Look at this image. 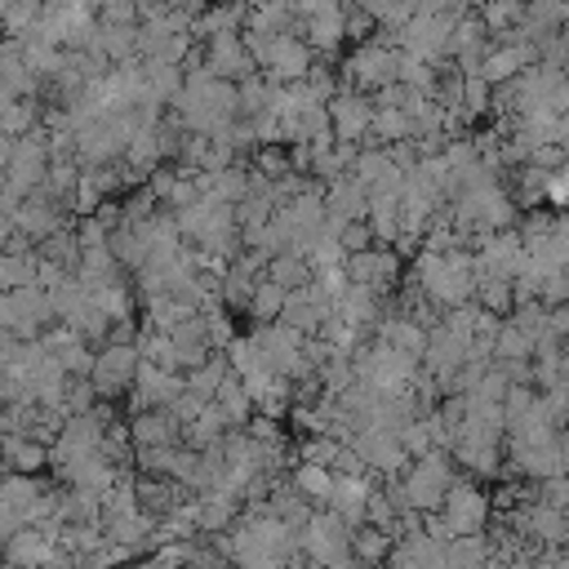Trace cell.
Wrapping results in <instances>:
<instances>
[{
  "label": "cell",
  "mask_w": 569,
  "mask_h": 569,
  "mask_svg": "<svg viewBox=\"0 0 569 569\" xmlns=\"http://www.w3.org/2000/svg\"><path fill=\"white\" fill-rule=\"evenodd\" d=\"M396 67H400V49L396 44L360 40L342 62V84L360 89V93H382L387 84H396Z\"/></svg>",
  "instance_id": "cell-4"
},
{
  "label": "cell",
  "mask_w": 569,
  "mask_h": 569,
  "mask_svg": "<svg viewBox=\"0 0 569 569\" xmlns=\"http://www.w3.org/2000/svg\"><path fill=\"white\" fill-rule=\"evenodd\" d=\"M62 525H22L13 538H4V560L13 569H44L62 547H58Z\"/></svg>",
  "instance_id": "cell-14"
},
{
  "label": "cell",
  "mask_w": 569,
  "mask_h": 569,
  "mask_svg": "<svg viewBox=\"0 0 569 569\" xmlns=\"http://www.w3.org/2000/svg\"><path fill=\"white\" fill-rule=\"evenodd\" d=\"M342 18H347V36H351V40H365V36L378 27V18H373L369 9H360V4H342Z\"/></svg>",
  "instance_id": "cell-35"
},
{
  "label": "cell",
  "mask_w": 569,
  "mask_h": 569,
  "mask_svg": "<svg viewBox=\"0 0 569 569\" xmlns=\"http://www.w3.org/2000/svg\"><path fill=\"white\" fill-rule=\"evenodd\" d=\"M4 9H9V0H0V13H4Z\"/></svg>",
  "instance_id": "cell-41"
},
{
  "label": "cell",
  "mask_w": 569,
  "mask_h": 569,
  "mask_svg": "<svg viewBox=\"0 0 569 569\" xmlns=\"http://www.w3.org/2000/svg\"><path fill=\"white\" fill-rule=\"evenodd\" d=\"M9 156H13V138H9V133H0V173H4Z\"/></svg>",
  "instance_id": "cell-38"
},
{
  "label": "cell",
  "mask_w": 569,
  "mask_h": 569,
  "mask_svg": "<svg viewBox=\"0 0 569 569\" xmlns=\"http://www.w3.org/2000/svg\"><path fill=\"white\" fill-rule=\"evenodd\" d=\"M40 129V102L31 98H0V133L9 138H27Z\"/></svg>",
  "instance_id": "cell-26"
},
{
  "label": "cell",
  "mask_w": 569,
  "mask_h": 569,
  "mask_svg": "<svg viewBox=\"0 0 569 569\" xmlns=\"http://www.w3.org/2000/svg\"><path fill=\"white\" fill-rule=\"evenodd\" d=\"M453 480H458V471H453V462H449V449H431V453H422V458H409V467L396 476L391 493H396V502H400L405 511H413V516H436V507L445 502V493H449Z\"/></svg>",
  "instance_id": "cell-2"
},
{
  "label": "cell",
  "mask_w": 569,
  "mask_h": 569,
  "mask_svg": "<svg viewBox=\"0 0 569 569\" xmlns=\"http://www.w3.org/2000/svg\"><path fill=\"white\" fill-rule=\"evenodd\" d=\"M227 431H236L231 422H227V413L209 400L191 422H187V431H182V445H191V449H209V445H218Z\"/></svg>",
  "instance_id": "cell-25"
},
{
  "label": "cell",
  "mask_w": 569,
  "mask_h": 569,
  "mask_svg": "<svg viewBox=\"0 0 569 569\" xmlns=\"http://www.w3.org/2000/svg\"><path fill=\"white\" fill-rule=\"evenodd\" d=\"M453 18L458 13H413L405 27H396L391 44L405 49V53H413V58H422V62H431V67H440V62H449Z\"/></svg>",
  "instance_id": "cell-6"
},
{
  "label": "cell",
  "mask_w": 569,
  "mask_h": 569,
  "mask_svg": "<svg viewBox=\"0 0 569 569\" xmlns=\"http://www.w3.org/2000/svg\"><path fill=\"white\" fill-rule=\"evenodd\" d=\"M342 271H347V284H365L373 289L378 298H387L400 280V258L396 249H382V244H369V249H356L342 258Z\"/></svg>",
  "instance_id": "cell-10"
},
{
  "label": "cell",
  "mask_w": 569,
  "mask_h": 569,
  "mask_svg": "<svg viewBox=\"0 0 569 569\" xmlns=\"http://www.w3.org/2000/svg\"><path fill=\"white\" fill-rule=\"evenodd\" d=\"M267 276V258L262 253H236L222 271V307H249L258 280Z\"/></svg>",
  "instance_id": "cell-19"
},
{
  "label": "cell",
  "mask_w": 569,
  "mask_h": 569,
  "mask_svg": "<svg viewBox=\"0 0 569 569\" xmlns=\"http://www.w3.org/2000/svg\"><path fill=\"white\" fill-rule=\"evenodd\" d=\"M40 276V253H13V249H0V293L9 289H22V284H36Z\"/></svg>",
  "instance_id": "cell-30"
},
{
  "label": "cell",
  "mask_w": 569,
  "mask_h": 569,
  "mask_svg": "<svg viewBox=\"0 0 569 569\" xmlns=\"http://www.w3.org/2000/svg\"><path fill=\"white\" fill-rule=\"evenodd\" d=\"M298 547L311 565L320 569H333L342 560H351V525L338 516V511H311V520L298 529Z\"/></svg>",
  "instance_id": "cell-5"
},
{
  "label": "cell",
  "mask_w": 569,
  "mask_h": 569,
  "mask_svg": "<svg viewBox=\"0 0 569 569\" xmlns=\"http://www.w3.org/2000/svg\"><path fill=\"white\" fill-rule=\"evenodd\" d=\"M356 453H360V462L369 467V471H378V476H400L405 467H409V449H405V440H400V431H387V427H360L351 440H347Z\"/></svg>",
  "instance_id": "cell-11"
},
{
  "label": "cell",
  "mask_w": 569,
  "mask_h": 569,
  "mask_svg": "<svg viewBox=\"0 0 569 569\" xmlns=\"http://www.w3.org/2000/svg\"><path fill=\"white\" fill-rule=\"evenodd\" d=\"M213 405H218V409L227 413V422H231V427H244V422L253 418V396H249V387H244V382H240L236 373H231V378H227V382L218 387Z\"/></svg>",
  "instance_id": "cell-32"
},
{
  "label": "cell",
  "mask_w": 569,
  "mask_h": 569,
  "mask_svg": "<svg viewBox=\"0 0 569 569\" xmlns=\"http://www.w3.org/2000/svg\"><path fill=\"white\" fill-rule=\"evenodd\" d=\"M13 231H18V227H13V218H9V213H0V249L13 240Z\"/></svg>",
  "instance_id": "cell-37"
},
{
  "label": "cell",
  "mask_w": 569,
  "mask_h": 569,
  "mask_svg": "<svg viewBox=\"0 0 569 569\" xmlns=\"http://www.w3.org/2000/svg\"><path fill=\"white\" fill-rule=\"evenodd\" d=\"M44 18V0H9V9L0 13V27L9 40H27Z\"/></svg>",
  "instance_id": "cell-33"
},
{
  "label": "cell",
  "mask_w": 569,
  "mask_h": 569,
  "mask_svg": "<svg viewBox=\"0 0 569 569\" xmlns=\"http://www.w3.org/2000/svg\"><path fill=\"white\" fill-rule=\"evenodd\" d=\"M307 502H329V489H333V467L325 462H298L293 480H289Z\"/></svg>",
  "instance_id": "cell-34"
},
{
  "label": "cell",
  "mask_w": 569,
  "mask_h": 569,
  "mask_svg": "<svg viewBox=\"0 0 569 569\" xmlns=\"http://www.w3.org/2000/svg\"><path fill=\"white\" fill-rule=\"evenodd\" d=\"M200 53H204V67H209L218 80L244 84L249 76H258V62H253V53H249V44H244V31L200 40Z\"/></svg>",
  "instance_id": "cell-12"
},
{
  "label": "cell",
  "mask_w": 569,
  "mask_h": 569,
  "mask_svg": "<svg viewBox=\"0 0 569 569\" xmlns=\"http://www.w3.org/2000/svg\"><path fill=\"white\" fill-rule=\"evenodd\" d=\"M231 378V365H227V351H213L204 365H196V369H187V391H196L200 400H213L218 396V387Z\"/></svg>",
  "instance_id": "cell-29"
},
{
  "label": "cell",
  "mask_w": 569,
  "mask_h": 569,
  "mask_svg": "<svg viewBox=\"0 0 569 569\" xmlns=\"http://www.w3.org/2000/svg\"><path fill=\"white\" fill-rule=\"evenodd\" d=\"M267 276H271V280H280L284 289H302V284H311V280H316V267L307 262V253L284 249V253L267 258Z\"/></svg>",
  "instance_id": "cell-28"
},
{
  "label": "cell",
  "mask_w": 569,
  "mask_h": 569,
  "mask_svg": "<svg viewBox=\"0 0 569 569\" xmlns=\"http://www.w3.org/2000/svg\"><path fill=\"white\" fill-rule=\"evenodd\" d=\"M325 107H329V124H333L338 142H365L369 138V129H373V98L369 93L342 84Z\"/></svg>",
  "instance_id": "cell-13"
},
{
  "label": "cell",
  "mask_w": 569,
  "mask_h": 569,
  "mask_svg": "<svg viewBox=\"0 0 569 569\" xmlns=\"http://www.w3.org/2000/svg\"><path fill=\"white\" fill-rule=\"evenodd\" d=\"M0 462H4L9 471L36 476V471L49 462V445L36 440V436H22V431H4V436H0Z\"/></svg>",
  "instance_id": "cell-20"
},
{
  "label": "cell",
  "mask_w": 569,
  "mask_h": 569,
  "mask_svg": "<svg viewBox=\"0 0 569 569\" xmlns=\"http://www.w3.org/2000/svg\"><path fill=\"white\" fill-rule=\"evenodd\" d=\"M302 27V40L316 49V53H333L342 40H347V18H342V4L338 9H320L311 18H298Z\"/></svg>",
  "instance_id": "cell-22"
},
{
  "label": "cell",
  "mask_w": 569,
  "mask_h": 569,
  "mask_svg": "<svg viewBox=\"0 0 569 569\" xmlns=\"http://www.w3.org/2000/svg\"><path fill=\"white\" fill-rule=\"evenodd\" d=\"M391 547H396V538H391L387 529H378V525L351 529V556H356V565H365V569H382L387 556H391Z\"/></svg>",
  "instance_id": "cell-24"
},
{
  "label": "cell",
  "mask_w": 569,
  "mask_h": 569,
  "mask_svg": "<svg viewBox=\"0 0 569 569\" xmlns=\"http://www.w3.org/2000/svg\"><path fill=\"white\" fill-rule=\"evenodd\" d=\"M369 498H373V480L369 476H338L333 471V489H329V511H338L351 529H360L369 520Z\"/></svg>",
  "instance_id": "cell-18"
},
{
  "label": "cell",
  "mask_w": 569,
  "mask_h": 569,
  "mask_svg": "<svg viewBox=\"0 0 569 569\" xmlns=\"http://www.w3.org/2000/svg\"><path fill=\"white\" fill-rule=\"evenodd\" d=\"M413 284L436 311L462 307L476 298V258L462 244L458 249H427L422 244L413 258Z\"/></svg>",
  "instance_id": "cell-1"
},
{
  "label": "cell",
  "mask_w": 569,
  "mask_h": 569,
  "mask_svg": "<svg viewBox=\"0 0 569 569\" xmlns=\"http://www.w3.org/2000/svg\"><path fill=\"white\" fill-rule=\"evenodd\" d=\"M49 164H53V151H49V133H44V129H36V133H27V138H13V156H9V164H4V187L27 200L31 191L44 187Z\"/></svg>",
  "instance_id": "cell-7"
},
{
  "label": "cell",
  "mask_w": 569,
  "mask_h": 569,
  "mask_svg": "<svg viewBox=\"0 0 569 569\" xmlns=\"http://www.w3.org/2000/svg\"><path fill=\"white\" fill-rule=\"evenodd\" d=\"M533 62H538V44H529V40H493V44L485 49L476 76L498 89V84L516 80V76H520L525 67H533Z\"/></svg>",
  "instance_id": "cell-15"
},
{
  "label": "cell",
  "mask_w": 569,
  "mask_h": 569,
  "mask_svg": "<svg viewBox=\"0 0 569 569\" xmlns=\"http://www.w3.org/2000/svg\"><path fill=\"white\" fill-rule=\"evenodd\" d=\"M182 431H187V422H182L173 409H142V413H133V422H129L133 449H164V445H182Z\"/></svg>",
  "instance_id": "cell-17"
},
{
  "label": "cell",
  "mask_w": 569,
  "mask_h": 569,
  "mask_svg": "<svg viewBox=\"0 0 569 569\" xmlns=\"http://www.w3.org/2000/svg\"><path fill=\"white\" fill-rule=\"evenodd\" d=\"M333 316L347 320V325H356V329L365 333L369 325H378V316H382V298H378L373 289H365V284H347V289L333 298Z\"/></svg>",
  "instance_id": "cell-21"
},
{
  "label": "cell",
  "mask_w": 569,
  "mask_h": 569,
  "mask_svg": "<svg viewBox=\"0 0 569 569\" xmlns=\"http://www.w3.org/2000/svg\"><path fill=\"white\" fill-rule=\"evenodd\" d=\"M187 391V373L182 369H160L151 360H142L133 387H129V409L142 413V409H173Z\"/></svg>",
  "instance_id": "cell-9"
},
{
  "label": "cell",
  "mask_w": 569,
  "mask_h": 569,
  "mask_svg": "<svg viewBox=\"0 0 569 569\" xmlns=\"http://www.w3.org/2000/svg\"><path fill=\"white\" fill-rule=\"evenodd\" d=\"M62 213H67V209H62L53 196L31 191V196L13 209V227H18L27 240H36V244H40V240H49L58 227H67V222H62Z\"/></svg>",
  "instance_id": "cell-16"
},
{
  "label": "cell",
  "mask_w": 569,
  "mask_h": 569,
  "mask_svg": "<svg viewBox=\"0 0 569 569\" xmlns=\"http://www.w3.org/2000/svg\"><path fill=\"white\" fill-rule=\"evenodd\" d=\"M489 511H493L489 493H485L471 476H458V480L449 485L445 502H440V507H436V516H431V533H436V538H445V542H449V538L485 533Z\"/></svg>",
  "instance_id": "cell-3"
},
{
  "label": "cell",
  "mask_w": 569,
  "mask_h": 569,
  "mask_svg": "<svg viewBox=\"0 0 569 569\" xmlns=\"http://www.w3.org/2000/svg\"><path fill=\"white\" fill-rule=\"evenodd\" d=\"M284 298H289V289H284L280 280H271V276H262L244 311H249V316H253L258 325H271V320H280V311H284Z\"/></svg>",
  "instance_id": "cell-31"
},
{
  "label": "cell",
  "mask_w": 569,
  "mask_h": 569,
  "mask_svg": "<svg viewBox=\"0 0 569 569\" xmlns=\"http://www.w3.org/2000/svg\"><path fill=\"white\" fill-rule=\"evenodd\" d=\"M0 196H4V173H0Z\"/></svg>",
  "instance_id": "cell-40"
},
{
  "label": "cell",
  "mask_w": 569,
  "mask_h": 569,
  "mask_svg": "<svg viewBox=\"0 0 569 569\" xmlns=\"http://www.w3.org/2000/svg\"><path fill=\"white\" fill-rule=\"evenodd\" d=\"M556 445H560V476H569V427L556 431Z\"/></svg>",
  "instance_id": "cell-36"
},
{
  "label": "cell",
  "mask_w": 569,
  "mask_h": 569,
  "mask_svg": "<svg viewBox=\"0 0 569 569\" xmlns=\"http://www.w3.org/2000/svg\"><path fill=\"white\" fill-rule=\"evenodd\" d=\"M4 44H9V40H4V27H0V49H4Z\"/></svg>",
  "instance_id": "cell-39"
},
{
  "label": "cell",
  "mask_w": 569,
  "mask_h": 569,
  "mask_svg": "<svg viewBox=\"0 0 569 569\" xmlns=\"http://www.w3.org/2000/svg\"><path fill=\"white\" fill-rule=\"evenodd\" d=\"M142 71H147V102L151 107H164V102H173L182 93V67H173V62H142Z\"/></svg>",
  "instance_id": "cell-27"
},
{
  "label": "cell",
  "mask_w": 569,
  "mask_h": 569,
  "mask_svg": "<svg viewBox=\"0 0 569 569\" xmlns=\"http://www.w3.org/2000/svg\"><path fill=\"white\" fill-rule=\"evenodd\" d=\"M138 369H142V351H138V342H102V347L93 351L89 382H93L98 400H116V396H124V391L133 387Z\"/></svg>",
  "instance_id": "cell-8"
},
{
  "label": "cell",
  "mask_w": 569,
  "mask_h": 569,
  "mask_svg": "<svg viewBox=\"0 0 569 569\" xmlns=\"http://www.w3.org/2000/svg\"><path fill=\"white\" fill-rule=\"evenodd\" d=\"M36 84H40V76L22 62V44L9 40L0 49V98H31Z\"/></svg>",
  "instance_id": "cell-23"
}]
</instances>
